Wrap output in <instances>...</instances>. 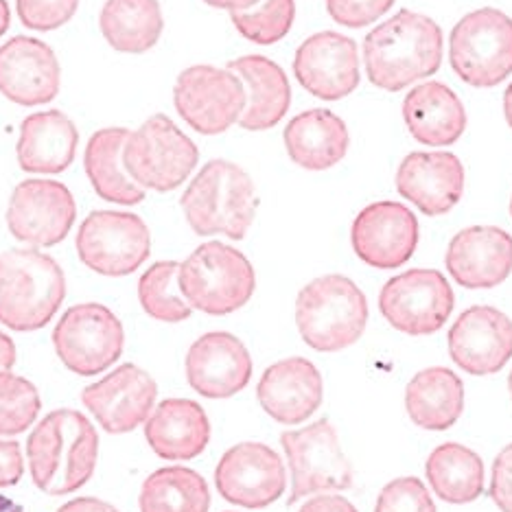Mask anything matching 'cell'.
<instances>
[{
  "instance_id": "1",
  "label": "cell",
  "mask_w": 512,
  "mask_h": 512,
  "mask_svg": "<svg viewBox=\"0 0 512 512\" xmlns=\"http://www.w3.org/2000/svg\"><path fill=\"white\" fill-rule=\"evenodd\" d=\"M442 31L436 20L401 9L364 40V68L372 86L399 92L438 73Z\"/></svg>"
},
{
  "instance_id": "2",
  "label": "cell",
  "mask_w": 512,
  "mask_h": 512,
  "mask_svg": "<svg viewBox=\"0 0 512 512\" xmlns=\"http://www.w3.org/2000/svg\"><path fill=\"white\" fill-rule=\"evenodd\" d=\"M31 480L42 493L60 497L86 486L99 458L95 425L77 410H55L33 427L27 440Z\"/></svg>"
},
{
  "instance_id": "3",
  "label": "cell",
  "mask_w": 512,
  "mask_h": 512,
  "mask_svg": "<svg viewBox=\"0 0 512 512\" xmlns=\"http://www.w3.org/2000/svg\"><path fill=\"white\" fill-rule=\"evenodd\" d=\"M180 206L195 235L246 239L256 215V191L250 173L224 158L206 162L186 186Z\"/></svg>"
},
{
  "instance_id": "4",
  "label": "cell",
  "mask_w": 512,
  "mask_h": 512,
  "mask_svg": "<svg viewBox=\"0 0 512 512\" xmlns=\"http://www.w3.org/2000/svg\"><path fill=\"white\" fill-rule=\"evenodd\" d=\"M66 276L53 256L38 248L0 254V324L11 331H40L60 311Z\"/></svg>"
},
{
  "instance_id": "5",
  "label": "cell",
  "mask_w": 512,
  "mask_h": 512,
  "mask_svg": "<svg viewBox=\"0 0 512 512\" xmlns=\"http://www.w3.org/2000/svg\"><path fill=\"white\" fill-rule=\"evenodd\" d=\"M368 324V300L351 278H313L296 298V327L302 342L318 353H337L359 342Z\"/></svg>"
},
{
  "instance_id": "6",
  "label": "cell",
  "mask_w": 512,
  "mask_h": 512,
  "mask_svg": "<svg viewBox=\"0 0 512 512\" xmlns=\"http://www.w3.org/2000/svg\"><path fill=\"white\" fill-rule=\"evenodd\" d=\"M178 283L193 309L208 316H228L248 305L256 289V274L241 250L208 241L180 263Z\"/></svg>"
},
{
  "instance_id": "7",
  "label": "cell",
  "mask_w": 512,
  "mask_h": 512,
  "mask_svg": "<svg viewBox=\"0 0 512 512\" xmlns=\"http://www.w3.org/2000/svg\"><path fill=\"white\" fill-rule=\"evenodd\" d=\"M200 149L167 114H154L127 136L123 165L145 191L169 193L191 178Z\"/></svg>"
},
{
  "instance_id": "8",
  "label": "cell",
  "mask_w": 512,
  "mask_h": 512,
  "mask_svg": "<svg viewBox=\"0 0 512 512\" xmlns=\"http://www.w3.org/2000/svg\"><path fill=\"white\" fill-rule=\"evenodd\" d=\"M449 60L467 86H499L512 75V18L495 7L471 11L451 31Z\"/></svg>"
},
{
  "instance_id": "9",
  "label": "cell",
  "mask_w": 512,
  "mask_h": 512,
  "mask_svg": "<svg viewBox=\"0 0 512 512\" xmlns=\"http://www.w3.org/2000/svg\"><path fill=\"white\" fill-rule=\"evenodd\" d=\"M281 445L292 471V495L287 504L320 493L348 491L355 484L351 462L340 447L335 427L329 418L311 423L302 429L283 432Z\"/></svg>"
},
{
  "instance_id": "10",
  "label": "cell",
  "mask_w": 512,
  "mask_h": 512,
  "mask_svg": "<svg viewBox=\"0 0 512 512\" xmlns=\"http://www.w3.org/2000/svg\"><path fill=\"white\" fill-rule=\"evenodd\" d=\"M173 106L197 134L219 136L239 123L248 106V92L228 68L195 64L178 75Z\"/></svg>"
},
{
  "instance_id": "11",
  "label": "cell",
  "mask_w": 512,
  "mask_h": 512,
  "mask_svg": "<svg viewBox=\"0 0 512 512\" xmlns=\"http://www.w3.org/2000/svg\"><path fill=\"white\" fill-rule=\"evenodd\" d=\"M53 346L60 362L81 377H92L119 362L125 331L114 311L99 302L75 305L55 324Z\"/></svg>"
},
{
  "instance_id": "12",
  "label": "cell",
  "mask_w": 512,
  "mask_h": 512,
  "mask_svg": "<svg viewBox=\"0 0 512 512\" xmlns=\"http://www.w3.org/2000/svg\"><path fill=\"white\" fill-rule=\"evenodd\" d=\"M79 261L110 278L134 274L151 254V232L130 211H92L77 232Z\"/></svg>"
},
{
  "instance_id": "13",
  "label": "cell",
  "mask_w": 512,
  "mask_h": 512,
  "mask_svg": "<svg viewBox=\"0 0 512 512\" xmlns=\"http://www.w3.org/2000/svg\"><path fill=\"white\" fill-rule=\"evenodd\" d=\"M456 296L442 272L407 270L390 278L379 294V311L401 333L434 335L453 313Z\"/></svg>"
},
{
  "instance_id": "14",
  "label": "cell",
  "mask_w": 512,
  "mask_h": 512,
  "mask_svg": "<svg viewBox=\"0 0 512 512\" xmlns=\"http://www.w3.org/2000/svg\"><path fill=\"white\" fill-rule=\"evenodd\" d=\"M77 219V204L68 186L31 178L20 182L9 197L7 228L29 248H53L62 243Z\"/></svg>"
},
{
  "instance_id": "15",
  "label": "cell",
  "mask_w": 512,
  "mask_h": 512,
  "mask_svg": "<svg viewBox=\"0 0 512 512\" xmlns=\"http://www.w3.org/2000/svg\"><path fill=\"white\" fill-rule=\"evenodd\" d=\"M215 486L226 502L259 510L285 495L287 473L281 456L263 442H239L221 456Z\"/></svg>"
},
{
  "instance_id": "16",
  "label": "cell",
  "mask_w": 512,
  "mask_h": 512,
  "mask_svg": "<svg viewBox=\"0 0 512 512\" xmlns=\"http://www.w3.org/2000/svg\"><path fill=\"white\" fill-rule=\"evenodd\" d=\"M294 75L309 95L340 101L359 86V53L353 38L335 31L313 33L298 46Z\"/></svg>"
},
{
  "instance_id": "17",
  "label": "cell",
  "mask_w": 512,
  "mask_h": 512,
  "mask_svg": "<svg viewBox=\"0 0 512 512\" xmlns=\"http://www.w3.org/2000/svg\"><path fill=\"white\" fill-rule=\"evenodd\" d=\"M158 386L134 364H123L81 392V401L108 434H127L154 412Z\"/></svg>"
},
{
  "instance_id": "18",
  "label": "cell",
  "mask_w": 512,
  "mask_h": 512,
  "mask_svg": "<svg viewBox=\"0 0 512 512\" xmlns=\"http://www.w3.org/2000/svg\"><path fill=\"white\" fill-rule=\"evenodd\" d=\"M62 68L49 44L16 36L0 46V95L22 108L46 106L60 95Z\"/></svg>"
},
{
  "instance_id": "19",
  "label": "cell",
  "mask_w": 512,
  "mask_h": 512,
  "mask_svg": "<svg viewBox=\"0 0 512 512\" xmlns=\"http://www.w3.org/2000/svg\"><path fill=\"white\" fill-rule=\"evenodd\" d=\"M351 243L366 265L397 270L416 252L418 219L401 202H375L355 217Z\"/></svg>"
},
{
  "instance_id": "20",
  "label": "cell",
  "mask_w": 512,
  "mask_h": 512,
  "mask_svg": "<svg viewBox=\"0 0 512 512\" xmlns=\"http://www.w3.org/2000/svg\"><path fill=\"white\" fill-rule=\"evenodd\" d=\"M449 357L469 375H495L512 359V320L488 305L460 313L447 335Z\"/></svg>"
},
{
  "instance_id": "21",
  "label": "cell",
  "mask_w": 512,
  "mask_h": 512,
  "mask_svg": "<svg viewBox=\"0 0 512 512\" xmlns=\"http://www.w3.org/2000/svg\"><path fill=\"white\" fill-rule=\"evenodd\" d=\"M186 381L206 399L235 397L252 379V357L237 335L206 333L186 353Z\"/></svg>"
},
{
  "instance_id": "22",
  "label": "cell",
  "mask_w": 512,
  "mask_h": 512,
  "mask_svg": "<svg viewBox=\"0 0 512 512\" xmlns=\"http://www.w3.org/2000/svg\"><path fill=\"white\" fill-rule=\"evenodd\" d=\"M397 191L427 217L447 215L464 193V167L449 151H412L397 171Z\"/></svg>"
},
{
  "instance_id": "23",
  "label": "cell",
  "mask_w": 512,
  "mask_h": 512,
  "mask_svg": "<svg viewBox=\"0 0 512 512\" xmlns=\"http://www.w3.org/2000/svg\"><path fill=\"white\" fill-rule=\"evenodd\" d=\"M447 272L460 287L493 289L512 274V237L495 226H471L449 241Z\"/></svg>"
},
{
  "instance_id": "24",
  "label": "cell",
  "mask_w": 512,
  "mask_h": 512,
  "mask_svg": "<svg viewBox=\"0 0 512 512\" xmlns=\"http://www.w3.org/2000/svg\"><path fill=\"white\" fill-rule=\"evenodd\" d=\"M322 375L316 364L305 357H289L263 372L256 386L265 414L281 425H300L322 405Z\"/></svg>"
},
{
  "instance_id": "25",
  "label": "cell",
  "mask_w": 512,
  "mask_h": 512,
  "mask_svg": "<svg viewBox=\"0 0 512 512\" xmlns=\"http://www.w3.org/2000/svg\"><path fill=\"white\" fill-rule=\"evenodd\" d=\"M79 145V130L62 110L29 114L20 125L16 145L18 165L25 173L57 176L73 165Z\"/></svg>"
},
{
  "instance_id": "26",
  "label": "cell",
  "mask_w": 512,
  "mask_h": 512,
  "mask_svg": "<svg viewBox=\"0 0 512 512\" xmlns=\"http://www.w3.org/2000/svg\"><path fill=\"white\" fill-rule=\"evenodd\" d=\"M226 68L248 92V106L239 119L243 130L265 132L285 119L292 106V86L281 66L265 55H241Z\"/></svg>"
},
{
  "instance_id": "27",
  "label": "cell",
  "mask_w": 512,
  "mask_h": 512,
  "mask_svg": "<svg viewBox=\"0 0 512 512\" xmlns=\"http://www.w3.org/2000/svg\"><path fill=\"white\" fill-rule=\"evenodd\" d=\"M403 119L412 138L429 147L458 143L467 130V110L456 92L442 81H423L407 92Z\"/></svg>"
},
{
  "instance_id": "28",
  "label": "cell",
  "mask_w": 512,
  "mask_h": 512,
  "mask_svg": "<svg viewBox=\"0 0 512 512\" xmlns=\"http://www.w3.org/2000/svg\"><path fill=\"white\" fill-rule=\"evenodd\" d=\"M145 438L162 460H193L211 442V421L200 403L167 399L145 421Z\"/></svg>"
},
{
  "instance_id": "29",
  "label": "cell",
  "mask_w": 512,
  "mask_h": 512,
  "mask_svg": "<svg viewBox=\"0 0 512 512\" xmlns=\"http://www.w3.org/2000/svg\"><path fill=\"white\" fill-rule=\"evenodd\" d=\"M287 156L307 171H327L342 162L351 136L346 123L331 110L313 108L296 114L285 132Z\"/></svg>"
},
{
  "instance_id": "30",
  "label": "cell",
  "mask_w": 512,
  "mask_h": 512,
  "mask_svg": "<svg viewBox=\"0 0 512 512\" xmlns=\"http://www.w3.org/2000/svg\"><path fill=\"white\" fill-rule=\"evenodd\" d=\"M405 410L421 429L445 432L462 416L464 383L456 372L442 366L416 372L405 388Z\"/></svg>"
},
{
  "instance_id": "31",
  "label": "cell",
  "mask_w": 512,
  "mask_h": 512,
  "mask_svg": "<svg viewBox=\"0 0 512 512\" xmlns=\"http://www.w3.org/2000/svg\"><path fill=\"white\" fill-rule=\"evenodd\" d=\"M130 132L127 127H103L88 138L84 154V169L92 189L101 200L119 206H136L147 195L123 165V147Z\"/></svg>"
},
{
  "instance_id": "32",
  "label": "cell",
  "mask_w": 512,
  "mask_h": 512,
  "mask_svg": "<svg viewBox=\"0 0 512 512\" xmlns=\"http://www.w3.org/2000/svg\"><path fill=\"white\" fill-rule=\"evenodd\" d=\"M99 31L116 53L143 55L154 49L165 31L158 0H106Z\"/></svg>"
},
{
  "instance_id": "33",
  "label": "cell",
  "mask_w": 512,
  "mask_h": 512,
  "mask_svg": "<svg viewBox=\"0 0 512 512\" xmlns=\"http://www.w3.org/2000/svg\"><path fill=\"white\" fill-rule=\"evenodd\" d=\"M425 475L447 504H471L484 493V462L460 442H442L429 453Z\"/></svg>"
},
{
  "instance_id": "34",
  "label": "cell",
  "mask_w": 512,
  "mask_h": 512,
  "mask_svg": "<svg viewBox=\"0 0 512 512\" xmlns=\"http://www.w3.org/2000/svg\"><path fill=\"white\" fill-rule=\"evenodd\" d=\"M138 502L141 512H208L211 491L197 471L165 467L147 477Z\"/></svg>"
},
{
  "instance_id": "35",
  "label": "cell",
  "mask_w": 512,
  "mask_h": 512,
  "mask_svg": "<svg viewBox=\"0 0 512 512\" xmlns=\"http://www.w3.org/2000/svg\"><path fill=\"white\" fill-rule=\"evenodd\" d=\"M180 263L158 261L138 281V300L149 318L160 322H184L191 318L193 307L184 300L178 283Z\"/></svg>"
},
{
  "instance_id": "36",
  "label": "cell",
  "mask_w": 512,
  "mask_h": 512,
  "mask_svg": "<svg viewBox=\"0 0 512 512\" xmlns=\"http://www.w3.org/2000/svg\"><path fill=\"white\" fill-rule=\"evenodd\" d=\"M230 20L241 38L259 46H270L281 42L292 31L296 0H259L246 11H232Z\"/></svg>"
},
{
  "instance_id": "37",
  "label": "cell",
  "mask_w": 512,
  "mask_h": 512,
  "mask_svg": "<svg viewBox=\"0 0 512 512\" xmlns=\"http://www.w3.org/2000/svg\"><path fill=\"white\" fill-rule=\"evenodd\" d=\"M38 388L25 377L0 370V434L14 436L25 432L40 414Z\"/></svg>"
},
{
  "instance_id": "38",
  "label": "cell",
  "mask_w": 512,
  "mask_h": 512,
  "mask_svg": "<svg viewBox=\"0 0 512 512\" xmlns=\"http://www.w3.org/2000/svg\"><path fill=\"white\" fill-rule=\"evenodd\" d=\"M375 512H436V504L423 480L407 475L381 488Z\"/></svg>"
},
{
  "instance_id": "39",
  "label": "cell",
  "mask_w": 512,
  "mask_h": 512,
  "mask_svg": "<svg viewBox=\"0 0 512 512\" xmlns=\"http://www.w3.org/2000/svg\"><path fill=\"white\" fill-rule=\"evenodd\" d=\"M79 0H16L18 20L29 31L49 33L73 20Z\"/></svg>"
},
{
  "instance_id": "40",
  "label": "cell",
  "mask_w": 512,
  "mask_h": 512,
  "mask_svg": "<svg viewBox=\"0 0 512 512\" xmlns=\"http://www.w3.org/2000/svg\"><path fill=\"white\" fill-rule=\"evenodd\" d=\"M392 5L394 0H327V11L337 25L364 29L386 16Z\"/></svg>"
},
{
  "instance_id": "41",
  "label": "cell",
  "mask_w": 512,
  "mask_h": 512,
  "mask_svg": "<svg viewBox=\"0 0 512 512\" xmlns=\"http://www.w3.org/2000/svg\"><path fill=\"white\" fill-rule=\"evenodd\" d=\"M488 495L502 512H512V442L499 451L493 462V477Z\"/></svg>"
},
{
  "instance_id": "42",
  "label": "cell",
  "mask_w": 512,
  "mask_h": 512,
  "mask_svg": "<svg viewBox=\"0 0 512 512\" xmlns=\"http://www.w3.org/2000/svg\"><path fill=\"white\" fill-rule=\"evenodd\" d=\"M25 473V460L16 440H0V486H14Z\"/></svg>"
},
{
  "instance_id": "43",
  "label": "cell",
  "mask_w": 512,
  "mask_h": 512,
  "mask_svg": "<svg viewBox=\"0 0 512 512\" xmlns=\"http://www.w3.org/2000/svg\"><path fill=\"white\" fill-rule=\"evenodd\" d=\"M298 512H359L346 497L342 495H316L309 502L300 506Z\"/></svg>"
},
{
  "instance_id": "44",
  "label": "cell",
  "mask_w": 512,
  "mask_h": 512,
  "mask_svg": "<svg viewBox=\"0 0 512 512\" xmlns=\"http://www.w3.org/2000/svg\"><path fill=\"white\" fill-rule=\"evenodd\" d=\"M57 512H119L112 504L103 502V499L97 497H77L60 506Z\"/></svg>"
},
{
  "instance_id": "45",
  "label": "cell",
  "mask_w": 512,
  "mask_h": 512,
  "mask_svg": "<svg viewBox=\"0 0 512 512\" xmlns=\"http://www.w3.org/2000/svg\"><path fill=\"white\" fill-rule=\"evenodd\" d=\"M18 353H16V344L9 335L0 331V370H11L16 364Z\"/></svg>"
},
{
  "instance_id": "46",
  "label": "cell",
  "mask_w": 512,
  "mask_h": 512,
  "mask_svg": "<svg viewBox=\"0 0 512 512\" xmlns=\"http://www.w3.org/2000/svg\"><path fill=\"white\" fill-rule=\"evenodd\" d=\"M206 5H211L215 9H226V11H246L250 7H254L259 0H204Z\"/></svg>"
},
{
  "instance_id": "47",
  "label": "cell",
  "mask_w": 512,
  "mask_h": 512,
  "mask_svg": "<svg viewBox=\"0 0 512 512\" xmlns=\"http://www.w3.org/2000/svg\"><path fill=\"white\" fill-rule=\"evenodd\" d=\"M11 25V9L7 0H0V38L5 36Z\"/></svg>"
},
{
  "instance_id": "48",
  "label": "cell",
  "mask_w": 512,
  "mask_h": 512,
  "mask_svg": "<svg viewBox=\"0 0 512 512\" xmlns=\"http://www.w3.org/2000/svg\"><path fill=\"white\" fill-rule=\"evenodd\" d=\"M0 512H25V508H22L20 504H16L14 499L0 495Z\"/></svg>"
},
{
  "instance_id": "49",
  "label": "cell",
  "mask_w": 512,
  "mask_h": 512,
  "mask_svg": "<svg viewBox=\"0 0 512 512\" xmlns=\"http://www.w3.org/2000/svg\"><path fill=\"white\" fill-rule=\"evenodd\" d=\"M504 114H506L508 125L512 127V84L504 92Z\"/></svg>"
},
{
  "instance_id": "50",
  "label": "cell",
  "mask_w": 512,
  "mask_h": 512,
  "mask_svg": "<svg viewBox=\"0 0 512 512\" xmlns=\"http://www.w3.org/2000/svg\"><path fill=\"white\" fill-rule=\"evenodd\" d=\"M508 390H510V399H512V372L508 375Z\"/></svg>"
},
{
  "instance_id": "51",
  "label": "cell",
  "mask_w": 512,
  "mask_h": 512,
  "mask_svg": "<svg viewBox=\"0 0 512 512\" xmlns=\"http://www.w3.org/2000/svg\"><path fill=\"white\" fill-rule=\"evenodd\" d=\"M510 217H512V197H510Z\"/></svg>"
}]
</instances>
